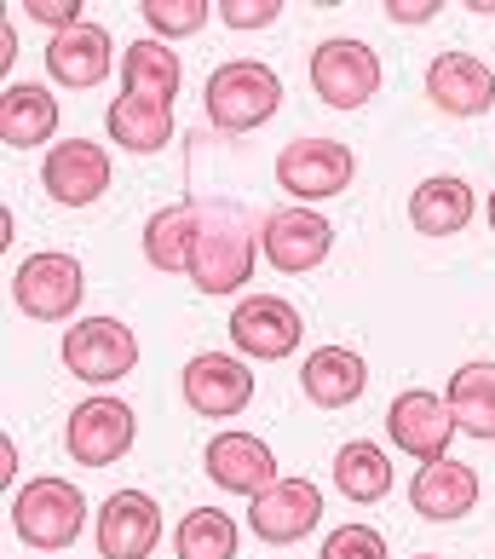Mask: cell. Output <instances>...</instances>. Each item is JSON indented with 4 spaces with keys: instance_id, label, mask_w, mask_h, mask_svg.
Masks as SVG:
<instances>
[{
    "instance_id": "5",
    "label": "cell",
    "mask_w": 495,
    "mask_h": 559,
    "mask_svg": "<svg viewBox=\"0 0 495 559\" xmlns=\"http://www.w3.org/2000/svg\"><path fill=\"white\" fill-rule=\"evenodd\" d=\"M138 364V335L121 318H81L64 329V369L87 386H110L133 376Z\"/></svg>"
},
{
    "instance_id": "12",
    "label": "cell",
    "mask_w": 495,
    "mask_h": 559,
    "mask_svg": "<svg viewBox=\"0 0 495 559\" xmlns=\"http://www.w3.org/2000/svg\"><path fill=\"white\" fill-rule=\"evenodd\" d=\"M231 341H237L242 358L277 364L305 341V323L282 295H242V306L231 312Z\"/></svg>"
},
{
    "instance_id": "11",
    "label": "cell",
    "mask_w": 495,
    "mask_h": 559,
    "mask_svg": "<svg viewBox=\"0 0 495 559\" xmlns=\"http://www.w3.org/2000/svg\"><path fill=\"white\" fill-rule=\"evenodd\" d=\"M254 399V369L231 352H196L191 364H184V404L196 409V416L208 421H231L247 409Z\"/></svg>"
},
{
    "instance_id": "10",
    "label": "cell",
    "mask_w": 495,
    "mask_h": 559,
    "mask_svg": "<svg viewBox=\"0 0 495 559\" xmlns=\"http://www.w3.org/2000/svg\"><path fill=\"white\" fill-rule=\"evenodd\" d=\"M259 248L282 277H300V272H317V265L335 254V225L317 209H277L259 225Z\"/></svg>"
},
{
    "instance_id": "19",
    "label": "cell",
    "mask_w": 495,
    "mask_h": 559,
    "mask_svg": "<svg viewBox=\"0 0 495 559\" xmlns=\"http://www.w3.org/2000/svg\"><path fill=\"white\" fill-rule=\"evenodd\" d=\"M47 70L58 87H105V75L116 70V47H110V29L105 24H81L70 35H52L47 47Z\"/></svg>"
},
{
    "instance_id": "14",
    "label": "cell",
    "mask_w": 495,
    "mask_h": 559,
    "mask_svg": "<svg viewBox=\"0 0 495 559\" xmlns=\"http://www.w3.org/2000/svg\"><path fill=\"white\" fill-rule=\"evenodd\" d=\"M40 185H47L52 202H64V209H87L110 191V156L105 144L93 139H64L52 144L47 162H40Z\"/></svg>"
},
{
    "instance_id": "6",
    "label": "cell",
    "mask_w": 495,
    "mask_h": 559,
    "mask_svg": "<svg viewBox=\"0 0 495 559\" xmlns=\"http://www.w3.org/2000/svg\"><path fill=\"white\" fill-rule=\"evenodd\" d=\"M352 174H358V156H352V144H340V139H294V144H282V156H277V185L300 202L340 197L346 185H352Z\"/></svg>"
},
{
    "instance_id": "25",
    "label": "cell",
    "mask_w": 495,
    "mask_h": 559,
    "mask_svg": "<svg viewBox=\"0 0 495 559\" xmlns=\"http://www.w3.org/2000/svg\"><path fill=\"white\" fill-rule=\"evenodd\" d=\"M449 416H456L461 432L472 439H495V364L490 358H472L449 376V392H444Z\"/></svg>"
},
{
    "instance_id": "33",
    "label": "cell",
    "mask_w": 495,
    "mask_h": 559,
    "mask_svg": "<svg viewBox=\"0 0 495 559\" xmlns=\"http://www.w3.org/2000/svg\"><path fill=\"white\" fill-rule=\"evenodd\" d=\"M391 24H432L438 17V0H386Z\"/></svg>"
},
{
    "instance_id": "32",
    "label": "cell",
    "mask_w": 495,
    "mask_h": 559,
    "mask_svg": "<svg viewBox=\"0 0 495 559\" xmlns=\"http://www.w3.org/2000/svg\"><path fill=\"white\" fill-rule=\"evenodd\" d=\"M24 12L35 24H47L52 35H70V29L87 24V17H81V0H24Z\"/></svg>"
},
{
    "instance_id": "13",
    "label": "cell",
    "mask_w": 495,
    "mask_h": 559,
    "mask_svg": "<svg viewBox=\"0 0 495 559\" xmlns=\"http://www.w3.org/2000/svg\"><path fill=\"white\" fill-rule=\"evenodd\" d=\"M202 467H208V479L219 490H237V496H247V502L282 479L277 450L265 439H254V432H214L208 450H202Z\"/></svg>"
},
{
    "instance_id": "4",
    "label": "cell",
    "mask_w": 495,
    "mask_h": 559,
    "mask_svg": "<svg viewBox=\"0 0 495 559\" xmlns=\"http://www.w3.org/2000/svg\"><path fill=\"white\" fill-rule=\"evenodd\" d=\"M81 295H87V272H81L75 254H29L12 277V306L35 323H64L81 312Z\"/></svg>"
},
{
    "instance_id": "28",
    "label": "cell",
    "mask_w": 495,
    "mask_h": 559,
    "mask_svg": "<svg viewBox=\"0 0 495 559\" xmlns=\"http://www.w3.org/2000/svg\"><path fill=\"white\" fill-rule=\"evenodd\" d=\"M179 559H237V520L225 508H196L173 531Z\"/></svg>"
},
{
    "instance_id": "21",
    "label": "cell",
    "mask_w": 495,
    "mask_h": 559,
    "mask_svg": "<svg viewBox=\"0 0 495 559\" xmlns=\"http://www.w3.org/2000/svg\"><path fill=\"white\" fill-rule=\"evenodd\" d=\"M472 219V185L456 174H432L409 191V225L421 237H456Z\"/></svg>"
},
{
    "instance_id": "29",
    "label": "cell",
    "mask_w": 495,
    "mask_h": 559,
    "mask_svg": "<svg viewBox=\"0 0 495 559\" xmlns=\"http://www.w3.org/2000/svg\"><path fill=\"white\" fill-rule=\"evenodd\" d=\"M144 24H150L156 40H179V35H196L202 24H208V0H144Z\"/></svg>"
},
{
    "instance_id": "15",
    "label": "cell",
    "mask_w": 495,
    "mask_h": 559,
    "mask_svg": "<svg viewBox=\"0 0 495 559\" xmlns=\"http://www.w3.org/2000/svg\"><path fill=\"white\" fill-rule=\"evenodd\" d=\"M323 520V490L312 479H277L271 490H259L247 502V531L265 543H300Z\"/></svg>"
},
{
    "instance_id": "36",
    "label": "cell",
    "mask_w": 495,
    "mask_h": 559,
    "mask_svg": "<svg viewBox=\"0 0 495 559\" xmlns=\"http://www.w3.org/2000/svg\"><path fill=\"white\" fill-rule=\"evenodd\" d=\"M421 559H438V554H421Z\"/></svg>"
},
{
    "instance_id": "23",
    "label": "cell",
    "mask_w": 495,
    "mask_h": 559,
    "mask_svg": "<svg viewBox=\"0 0 495 559\" xmlns=\"http://www.w3.org/2000/svg\"><path fill=\"white\" fill-rule=\"evenodd\" d=\"M110 139L121 144V151L133 156H156L161 144L173 139V105H161V98H138V93H121L110 116H105Z\"/></svg>"
},
{
    "instance_id": "8",
    "label": "cell",
    "mask_w": 495,
    "mask_h": 559,
    "mask_svg": "<svg viewBox=\"0 0 495 559\" xmlns=\"http://www.w3.org/2000/svg\"><path fill=\"white\" fill-rule=\"evenodd\" d=\"M138 439V421H133V404H121V399H87V404H75L70 409V427H64V444L81 467H110L121 462V455L133 450Z\"/></svg>"
},
{
    "instance_id": "24",
    "label": "cell",
    "mask_w": 495,
    "mask_h": 559,
    "mask_svg": "<svg viewBox=\"0 0 495 559\" xmlns=\"http://www.w3.org/2000/svg\"><path fill=\"white\" fill-rule=\"evenodd\" d=\"M52 133H58V98L47 87L17 81V87L0 93V139H7L12 151H35V144H47Z\"/></svg>"
},
{
    "instance_id": "2",
    "label": "cell",
    "mask_w": 495,
    "mask_h": 559,
    "mask_svg": "<svg viewBox=\"0 0 495 559\" xmlns=\"http://www.w3.org/2000/svg\"><path fill=\"white\" fill-rule=\"evenodd\" d=\"M282 105V75L259 58H231L208 75V121L219 133H254Z\"/></svg>"
},
{
    "instance_id": "9",
    "label": "cell",
    "mask_w": 495,
    "mask_h": 559,
    "mask_svg": "<svg viewBox=\"0 0 495 559\" xmlns=\"http://www.w3.org/2000/svg\"><path fill=\"white\" fill-rule=\"evenodd\" d=\"M386 432H391V444H398L403 455H415V462H444L449 455V439H456V416H449V404L438 399V392H426V386H409L391 399L386 409Z\"/></svg>"
},
{
    "instance_id": "18",
    "label": "cell",
    "mask_w": 495,
    "mask_h": 559,
    "mask_svg": "<svg viewBox=\"0 0 495 559\" xmlns=\"http://www.w3.org/2000/svg\"><path fill=\"white\" fill-rule=\"evenodd\" d=\"M472 502H479V467L456 462V455L415 467V479H409V508L421 520H461V513H472Z\"/></svg>"
},
{
    "instance_id": "20",
    "label": "cell",
    "mask_w": 495,
    "mask_h": 559,
    "mask_svg": "<svg viewBox=\"0 0 495 559\" xmlns=\"http://www.w3.org/2000/svg\"><path fill=\"white\" fill-rule=\"evenodd\" d=\"M300 386H305L312 404L346 409V404H358L369 392V364H363V352H352V346H317L312 358H305V369H300Z\"/></svg>"
},
{
    "instance_id": "7",
    "label": "cell",
    "mask_w": 495,
    "mask_h": 559,
    "mask_svg": "<svg viewBox=\"0 0 495 559\" xmlns=\"http://www.w3.org/2000/svg\"><path fill=\"white\" fill-rule=\"evenodd\" d=\"M312 87H317L323 105H335V110L369 105V98L381 93V52L352 40V35L323 40V47L312 52Z\"/></svg>"
},
{
    "instance_id": "30",
    "label": "cell",
    "mask_w": 495,
    "mask_h": 559,
    "mask_svg": "<svg viewBox=\"0 0 495 559\" xmlns=\"http://www.w3.org/2000/svg\"><path fill=\"white\" fill-rule=\"evenodd\" d=\"M317 559H391V554H386V536H381L375 525H340V531L323 543Z\"/></svg>"
},
{
    "instance_id": "16",
    "label": "cell",
    "mask_w": 495,
    "mask_h": 559,
    "mask_svg": "<svg viewBox=\"0 0 495 559\" xmlns=\"http://www.w3.org/2000/svg\"><path fill=\"white\" fill-rule=\"evenodd\" d=\"M161 543V508L144 490H116L98 513V559H150Z\"/></svg>"
},
{
    "instance_id": "34",
    "label": "cell",
    "mask_w": 495,
    "mask_h": 559,
    "mask_svg": "<svg viewBox=\"0 0 495 559\" xmlns=\"http://www.w3.org/2000/svg\"><path fill=\"white\" fill-rule=\"evenodd\" d=\"M0 467H7V473H0V479H7L12 485V473H17V444L7 439V444H0Z\"/></svg>"
},
{
    "instance_id": "17",
    "label": "cell",
    "mask_w": 495,
    "mask_h": 559,
    "mask_svg": "<svg viewBox=\"0 0 495 559\" xmlns=\"http://www.w3.org/2000/svg\"><path fill=\"white\" fill-rule=\"evenodd\" d=\"M426 98L444 116L472 121V116H484L495 105V70L472 52H438L426 64Z\"/></svg>"
},
{
    "instance_id": "26",
    "label": "cell",
    "mask_w": 495,
    "mask_h": 559,
    "mask_svg": "<svg viewBox=\"0 0 495 559\" xmlns=\"http://www.w3.org/2000/svg\"><path fill=\"white\" fill-rule=\"evenodd\" d=\"M121 81H128V93H138V98H161V105H173L179 81H184L179 52L168 47V40L144 35V40H133V47L121 52Z\"/></svg>"
},
{
    "instance_id": "3",
    "label": "cell",
    "mask_w": 495,
    "mask_h": 559,
    "mask_svg": "<svg viewBox=\"0 0 495 559\" xmlns=\"http://www.w3.org/2000/svg\"><path fill=\"white\" fill-rule=\"evenodd\" d=\"M81 525H87V496L70 479H35L12 496V531L24 548L58 554L81 536Z\"/></svg>"
},
{
    "instance_id": "31",
    "label": "cell",
    "mask_w": 495,
    "mask_h": 559,
    "mask_svg": "<svg viewBox=\"0 0 495 559\" xmlns=\"http://www.w3.org/2000/svg\"><path fill=\"white\" fill-rule=\"evenodd\" d=\"M219 17H225L237 35H242V29H271L277 17H282V0H219Z\"/></svg>"
},
{
    "instance_id": "35",
    "label": "cell",
    "mask_w": 495,
    "mask_h": 559,
    "mask_svg": "<svg viewBox=\"0 0 495 559\" xmlns=\"http://www.w3.org/2000/svg\"><path fill=\"white\" fill-rule=\"evenodd\" d=\"M484 214H490V225H495V191H490V209H484Z\"/></svg>"
},
{
    "instance_id": "22",
    "label": "cell",
    "mask_w": 495,
    "mask_h": 559,
    "mask_svg": "<svg viewBox=\"0 0 495 559\" xmlns=\"http://www.w3.org/2000/svg\"><path fill=\"white\" fill-rule=\"evenodd\" d=\"M196 197L184 202H168V209H156L150 219H144V260L156 265V272H191V242H196Z\"/></svg>"
},
{
    "instance_id": "1",
    "label": "cell",
    "mask_w": 495,
    "mask_h": 559,
    "mask_svg": "<svg viewBox=\"0 0 495 559\" xmlns=\"http://www.w3.org/2000/svg\"><path fill=\"white\" fill-rule=\"evenodd\" d=\"M254 254L259 237L247 225L242 209L231 202H202L196 209V242H191V277L202 295H237V288L254 277Z\"/></svg>"
},
{
    "instance_id": "27",
    "label": "cell",
    "mask_w": 495,
    "mask_h": 559,
    "mask_svg": "<svg viewBox=\"0 0 495 559\" xmlns=\"http://www.w3.org/2000/svg\"><path fill=\"white\" fill-rule=\"evenodd\" d=\"M335 490L346 502H386L391 490V455L375 439H352L335 450Z\"/></svg>"
}]
</instances>
